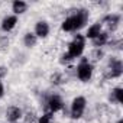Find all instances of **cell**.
Listing matches in <instances>:
<instances>
[{"mask_svg": "<svg viewBox=\"0 0 123 123\" xmlns=\"http://www.w3.org/2000/svg\"><path fill=\"white\" fill-rule=\"evenodd\" d=\"M101 25L104 23L106 26H107V29L109 31H116L117 29V26H119V23H120V16L119 15H116V13H110V15H107V16H104L103 18V20L100 22Z\"/></svg>", "mask_w": 123, "mask_h": 123, "instance_id": "9", "label": "cell"}, {"mask_svg": "<svg viewBox=\"0 0 123 123\" xmlns=\"http://www.w3.org/2000/svg\"><path fill=\"white\" fill-rule=\"evenodd\" d=\"M23 117H25V123H36L38 122V116L33 111H28Z\"/></svg>", "mask_w": 123, "mask_h": 123, "instance_id": "19", "label": "cell"}, {"mask_svg": "<svg viewBox=\"0 0 123 123\" xmlns=\"http://www.w3.org/2000/svg\"><path fill=\"white\" fill-rule=\"evenodd\" d=\"M51 83H52L54 86H59V84H62V83H64V77H62V74H59V73L52 74V75H51Z\"/></svg>", "mask_w": 123, "mask_h": 123, "instance_id": "18", "label": "cell"}, {"mask_svg": "<svg viewBox=\"0 0 123 123\" xmlns=\"http://www.w3.org/2000/svg\"><path fill=\"white\" fill-rule=\"evenodd\" d=\"M123 73V64L122 61L116 56H111L109 61V65L106 70V77L107 78H119Z\"/></svg>", "mask_w": 123, "mask_h": 123, "instance_id": "5", "label": "cell"}, {"mask_svg": "<svg viewBox=\"0 0 123 123\" xmlns=\"http://www.w3.org/2000/svg\"><path fill=\"white\" fill-rule=\"evenodd\" d=\"M36 42H38V38H36L32 32L25 33V36H23V45H25L26 48H33V46H36Z\"/></svg>", "mask_w": 123, "mask_h": 123, "instance_id": "15", "label": "cell"}, {"mask_svg": "<svg viewBox=\"0 0 123 123\" xmlns=\"http://www.w3.org/2000/svg\"><path fill=\"white\" fill-rule=\"evenodd\" d=\"M3 96H5V86H3L2 80H0V98H2Z\"/></svg>", "mask_w": 123, "mask_h": 123, "instance_id": "23", "label": "cell"}, {"mask_svg": "<svg viewBox=\"0 0 123 123\" xmlns=\"http://www.w3.org/2000/svg\"><path fill=\"white\" fill-rule=\"evenodd\" d=\"M88 16H90V13L87 9H78L74 15L65 18V20L61 23V29L64 32H77L86 26Z\"/></svg>", "mask_w": 123, "mask_h": 123, "instance_id": "1", "label": "cell"}, {"mask_svg": "<svg viewBox=\"0 0 123 123\" xmlns=\"http://www.w3.org/2000/svg\"><path fill=\"white\" fill-rule=\"evenodd\" d=\"M70 61H73V58H71V56H70L67 52L61 55V59H59V62H61V64H68Z\"/></svg>", "mask_w": 123, "mask_h": 123, "instance_id": "21", "label": "cell"}, {"mask_svg": "<svg viewBox=\"0 0 123 123\" xmlns=\"http://www.w3.org/2000/svg\"><path fill=\"white\" fill-rule=\"evenodd\" d=\"M46 107H48V111L55 114L56 111L64 109V101H62V98H61L58 94H52L46 100Z\"/></svg>", "mask_w": 123, "mask_h": 123, "instance_id": "6", "label": "cell"}, {"mask_svg": "<svg viewBox=\"0 0 123 123\" xmlns=\"http://www.w3.org/2000/svg\"><path fill=\"white\" fill-rule=\"evenodd\" d=\"M93 64L88 62V58H81L80 64L77 65V77L83 83H88L93 77Z\"/></svg>", "mask_w": 123, "mask_h": 123, "instance_id": "3", "label": "cell"}, {"mask_svg": "<svg viewBox=\"0 0 123 123\" xmlns=\"http://www.w3.org/2000/svg\"><path fill=\"white\" fill-rule=\"evenodd\" d=\"M116 123H123V119H119V120H117Z\"/></svg>", "mask_w": 123, "mask_h": 123, "instance_id": "24", "label": "cell"}, {"mask_svg": "<svg viewBox=\"0 0 123 123\" xmlns=\"http://www.w3.org/2000/svg\"><path fill=\"white\" fill-rule=\"evenodd\" d=\"M54 120H55L54 113H51V111H45L42 116L38 117V122H36V123H54Z\"/></svg>", "mask_w": 123, "mask_h": 123, "instance_id": "17", "label": "cell"}, {"mask_svg": "<svg viewBox=\"0 0 123 123\" xmlns=\"http://www.w3.org/2000/svg\"><path fill=\"white\" fill-rule=\"evenodd\" d=\"M9 46V39L7 38H0V51H6Z\"/></svg>", "mask_w": 123, "mask_h": 123, "instance_id": "20", "label": "cell"}, {"mask_svg": "<svg viewBox=\"0 0 123 123\" xmlns=\"http://www.w3.org/2000/svg\"><path fill=\"white\" fill-rule=\"evenodd\" d=\"M28 7H29V5L26 2H23V0H15V2L12 3V12L15 13V16L23 15L28 10Z\"/></svg>", "mask_w": 123, "mask_h": 123, "instance_id": "11", "label": "cell"}, {"mask_svg": "<svg viewBox=\"0 0 123 123\" xmlns=\"http://www.w3.org/2000/svg\"><path fill=\"white\" fill-rule=\"evenodd\" d=\"M6 75H7V68H6V67H3V65H0V80L5 78Z\"/></svg>", "mask_w": 123, "mask_h": 123, "instance_id": "22", "label": "cell"}, {"mask_svg": "<svg viewBox=\"0 0 123 123\" xmlns=\"http://www.w3.org/2000/svg\"><path fill=\"white\" fill-rule=\"evenodd\" d=\"M22 117H23V111H22L20 107H18V106H10V107H7V110H6V119H7V122L16 123V122H19Z\"/></svg>", "mask_w": 123, "mask_h": 123, "instance_id": "8", "label": "cell"}, {"mask_svg": "<svg viewBox=\"0 0 123 123\" xmlns=\"http://www.w3.org/2000/svg\"><path fill=\"white\" fill-rule=\"evenodd\" d=\"M86 107H87V100L86 97L83 96H77L73 103H71V109H70V114L73 119H81L84 111H86Z\"/></svg>", "mask_w": 123, "mask_h": 123, "instance_id": "4", "label": "cell"}, {"mask_svg": "<svg viewBox=\"0 0 123 123\" xmlns=\"http://www.w3.org/2000/svg\"><path fill=\"white\" fill-rule=\"evenodd\" d=\"M103 56H104V52H103L100 48H96V49L90 54L88 62H90V64H93V62H100V61L103 59Z\"/></svg>", "mask_w": 123, "mask_h": 123, "instance_id": "16", "label": "cell"}, {"mask_svg": "<svg viewBox=\"0 0 123 123\" xmlns=\"http://www.w3.org/2000/svg\"><path fill=\"white\" fill-rule=\"evenodd\" d=\"M109 100L113 103H117V104H123V88L114 87L109 94Z\"/></svg>", "mask_w": 123, "mask_h": 123, "instance_id": "12", "label": "cell"}, {"mask_svg": "<svg viewBox=\"0 0 123 123\" xmlns=\"http://www.w3.org/2000/svg\"><path fill=\"white\" fill-rule=\"evenodd\" d=\"M16 25H18V16H15V15H7L6 18H3V20H2V31L3 32H10V31H13L15 28H16Z\"/></svg>", "mask_w": 123, "mask_h": 123, "instance_id": "10", "label": "cell"}, {"mask_svg": "<svg viewBox=\"0 0 123 123\" xmlns=\"http://www.w3.org/2000/svg\"><path fill=\"white\" fill-rule=\"evenodd\" d=\"M93 45L96 48H100V46H104L106 43H109V33L107 32H101L100 35H97L94 39H91Z\"/></svg>", "mask_w": 123, "mask_h": 123, "instance_id": "14", "label": "cell"}, {"mask_svg": "<svg viewBox=\"0 0 123 123\" xmlns=\"http://www.w3.org/2000/svg\"><path fill=\"white\" fill-rule=\"evenodd\" d=\"M84 48H86V38H84V35L77 33V35L73 38V41L68 43V51H67V54L74 59V58H78V56L83 55Z\"/></svg>", "mask_w": 123, "mask_h": 123, "instance_id": "2", "label": "cell"}, {"mask_svg": "<svg viewBox=\"0 0 123 123\" xmlns=\"http://www.w3.org/2000/svg\"><path fill=\"white\" fill-rule=\"evenodd\" d=\"M49 31H51V28H49V23H48L46 20H38V22L35 23L33 35H35L36 38H46V36L49 35Z\"/></svg>", "mask_w": 123, "mask_h": 123, "instance_id": "7", "label": "cell"}, {"mask_svg": "<svg viewBox=\"0 0 123 123\" xmlns=\"http://www.w3.org/2000/svg\"><path fill=\"white\" fill-rule=\"evenodd\" d=\"M101 23L100 22H96V23H93L91 26H88V29H87V33H86V36L84 38H88V39H94L97 35H100L103 31H101Z\"/></svg>", "mask_w": 123, "mask_h": 123, "instance_id": "13", "label": "cell"}]
</instances>
